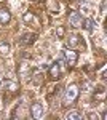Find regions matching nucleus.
Here are the masks:
<instances>
[{"label":"nucleus","instance_id":"nucleus-1","mask_svg":"<svg viewBox=\"0 0 107 120\" xmlns=\"http://www.w3.org/2000/svg\"><path fill=\"white\" fill-rule=\"evenodd\" d=\"M78 96V86L77 85H69L66 88V93H64V98H63V104L64 106H69L77 99Z\"/></svg>","mask_w":107,"mask_h":120},{"label":"nucleus","instance_id":"nucleus-2","mask_svg":"<svg viewBox=\"0 0 107 120\" xmlns=\"http://www.w3.org/2000/svg\"><path fill=\"white\" fill-rule=\"evenodd\" d=\"M81 15H80V11H72L70 15H69V24H70L74 29H78L81 27Z\"/></svg>","mask_w":107,"mask_h":120},{"label":"nucleus","instance_id":"nucleus-3","mask_svg":"<svg viewBox=\"0 0 107 120\" xmlns=\"http://www.w3.org/2000/svg\"><path fill=\"white\" fill-rule=\"evenodd\" d=\"M30 112H32V117L34 119H43V114H45V109L40 102H34L32 107H30Z\"/></svg>","mask_w":107,"mask_h":120},{"label":"nucleus","instance_id":"nucleus-4","mask_svg":"<svg viewBox=\"0 0 107 120\" xmlns=\"http://www.w3.org/2000/svg\"><path fill=\"white\" fill-rule=\"evenodd\" d=\"M50 75H51V79H54V80H58L61 77V64L59 63L51 64V67H50Z\"/></svg>","mask_w":107,"mask_h":120},{"label":"nucleus","instance_id":"nucleus-5","mask_svg":"<svg viewBox=\"0 0 107 120\" xmlns=\"http://www.w3.org/2000/svg\"><path fill=\"white\" fill-rule=\"evenodd\" d=\"M10 21H11V15H10L8 10L5 8H0V24L2 26H7Z\"/></svg>","mask_w":107,"mask_h":120},{"label":"nucleus","instance_id":"nucleus-6","mask_svg":"<svg viewBox=\"0 0 107 120\" xmlns=\"http://www.w3.org/2000/svg\"><path fill=\"white\" fill-rule=\"evenodd\" d=\"M66 59H67V63L70 66H74L77 63V59H78V53H77L75 50H67V51H66Z\"/></svg>","mask_w":107,"mask_h":120},{"label":"nucleus","instance_id":"nucleus-7","mask_svg":"<svg viewBox=\"0 0 107 120\" xmlns=\"http://www.w3.org/2000/svg\"><path fill=\"white\" fill-rule=\"evenodd\" d=\"M35 40H37L35 34H24V35L21 37V43H24V45H30V43H34Z\"/></svg>","mask_w":107,"mask_h":120},{"label":"nucleus","instance_id":"nucleus-8","mask_svg":"<svg viewBox=\"0 0 107 120\" xmlns=\"http://www.w3.org/2000/svg\"><path fill=\"white\" fill-rule=\"evenodd\" d=\"M81 26H83V29H85V30L91 32V30L94 29V21H93V19L88 16V18L85 19V21H81Z\"/></svg>","mask_w":107,"mask_h":120},{"label":"nucleus","instance_id":"nucleus-9","mask_svg":"<svg viewBox=\"0 0 107 120\" xmlns=\"http://www.w3.org/2000/svg\"><path fill=\"white\" fill-rule=\"evenodd\" d=\"M69 48H75L77 43H78V35L77 34H69Z\"/></svg>","mask_w":107,"mask_h":120},{"label":"nucleus","instance_id":"nucleus-10","mask_svg":"<svg viewBox=\"0 0 107 120\" xmlns=\"http://www.w3.org/2000/svg\"><path fill=\"white\" fill-rule=\"evenodd\" d=\"M80 15H83V16H91V7H89L88 3H81V7H80Z\"/></svg>","mask_w":107,"mask_h":120},{"label":"nucleus","instance_id":"nucleus-11","mask_svg":"<svg viewBox=\"0 0 107 120\" xmlns=\"http://www.w3.org/2000/svg\"><path fill=\"white\" fill-rule=\"evenodd\" d=\"M5 86L8 88L10 91H16L18 90V83L13 82V80H5Z\"/></svg>","mask_w":107,"mask_h":120},{"label":"nucleus","instance_id":"nucleus-12","mask_svg":"<svg viewBox=\"0 0 107 120\" xmlns=\"http://www.w3.org/2000/svg\"><path fill=\"white\" fill-rule=\"evenodd\" d=\"M67 119L69 120H80L81 119V114L80 112H77V111H72L67 114Z\"/></svg>","mask_w":107,"mask_h":120},{"label":"nucleus","instance_id":"nucleus-13","mask_svg":"<svg viewBox=\"0 0 107 120\" xmlns=\"http://www.w3.org/2000/svg\"><path fill=\"white\" fill-rule=\"evenodd\" d=\"M22 19H24V22H26V24H30V22H34V21H35V16H34L32 13H26V15L22 16Z\"/></svg>","mask_w":107,"mask_h":120},{"label":"nucleus","instance_id":"nucleus-14","mask_svg":"<svg viewBox=\"0 0 107 120\" xmlns=\"http://www.w3.org/2000/svg\"><path fill=\"white\" fill-rule=\"evenodd\" d=\"M0 53L3 56L10 55V43H2V45H0Z\"/></svg>","mask_w":107,"mask_h":120},{"label":"nucleus","instance_id":"nucleus-15","mask_svg":"<svg viewBox=\"0 0 107 120\" xmlns=\"http://www.w3.org/2000/svg\"><path fill=\"white\" fill-rule=\"evenodd\" d=\"M56 34H58V37H63L64 35V27H58L56 29Z\"/></svg>","mask_w":107,"mask_h":120},{"label":"nucleus","instance_id":"nucleus-16","mask_svg":"<svg viewBox=\"0 0 107 120\" xmlns=\"http://www.w3.org/2000/svg\"><path fill=\"white\" fill-rule=\"evenodd\" d=\"M104 8H106V0L101 2V13H104Z\"/></svg>","mask_w":107,"mask_h":120},{"label":"nucleus","instance_id":"nucleus-17","mask_svg":"<svg viewBox=\"0 0 107 120\" xmlns=\"http://www.w3.org/2000/svg\"><path fill=\"white\" fill-rule=\"evenodd\" d=\"M2 86H3V82H2V79H0V88H2Z\"/></svg>","mask_w":107,"mask_h":120}]
</instances>
